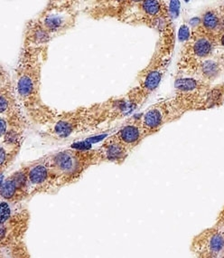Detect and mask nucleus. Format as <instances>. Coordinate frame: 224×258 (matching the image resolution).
Returning a JSON list of instances; mask_svg holds the SVG:
<instances>
[{
  "label": "nucleus",
  "instance_id": "nucleus-3",
  "mask_svg": "<svg viewBox=\"0 0 224 258\" xmlns=\"http://www.w3.org/2000/svg\"><path fill=\"white\" fill-rule=\"evenodd\" d=\"M224 103V84L200 92H175L172 98L153 104L140 117L145 134L151 136L166 124L178 120L191 111H207Z\"/></svg>",
  "mask_w": 224,
  "mask_h": 258
},
{
  "label": "nucleus",
  "instance_id": "nucleus-20",
  "mask_svg": "<svg viewBox=\"0 0 224 258\" xmlns=\"http://www.w3.org/2000/svg\"><path fill=\"white\" fill-rule=\"evenodd\" d=\"M214 227L224 232V205L221 210H220V213L218 215V217H217Z\"/></svg>",
  "mask_w": 224,
  "mask_h": 258
},
{
  "label": "nucleus",
  "instance_id": "nucleus-8",
  "mask_svg": "<svg viewBox=\"0 0 224 258\" xmlns=\"http://www.w3.org/2000/svg\"><path fill=\"white\" fill-rule=\"evenodd\" d=\"M216 49L215 37L208 34L200 25L195 26L180 52L176 77H191L199 63L214 54Z\"/></svg>",
  "mask_w": 224,
  "mask_h": 258
},
{
  "label": "nucleus",
  "instance_id": "nucleus-5",
  "mask_svg": "<svg viewBox=\"0 0 224 258\" xmlns=\"http://www.w3.org/2000/svg\"><path fill=\"white\" fill-rule=\"evenodd\" d=\"M156 49L147 67L138 75V85L124 94L130 111L143 105L159 85L170 63L175 49V33L173 22L168 23L160 31Z\"/></svg>",
  "mask_w": 224,
  "mask_h": 258
},
{
  "label": "nucleus",
  "instance_id": "nucleus-17",
  "mask_svg": "<svg viewBox=\"0 0 224 258\" xmlns=\"http://www.w3.org/2000/svg\"><path fill=\"white\" fill-rule=\"evenodd\" d=\"M214 85L208 84L204 81L200 80L195 77L182 76L175 77V92H200L211 89Z\"/></svg>",
  "mask_w": 224,
  "mask_h": 258
},
{
  "label": "nucleus",
  "instance_id": "nucleus-19",
  "mask_svg": "<svg viewBox=\"0 0 224 258\" xmlns=\"http://www.w3.org/2000/svg\"><path fill=\"white\" fill-rule=\"evenodd\" d=\"M12 209L10 203L8 201H2L1 202V225L9 222V219L12 218Z\"/></svg>",
  "mask_w": 224,
  "mask_h": 258
},
{
  "label": "nucleus",
  "instance_id": "nucleus-7",
  "mask_svg": "<svg viewBox=\"0 0 224 258\" xmlns=\"http://www.w3.org/2000/svg\"><path fill=\"white\" fill-rule=\"evenodd\" d=\"M54 186H63L80 178L91 165L101 162L99 150H63L45 156Z\"/></svg>",
  "mask_w": 224,
  "mask_h": 258
},
{
  "label": "nucleus",
  "instance_id": "nucleus-6",
  "mask_svg": "<svg viewBox=\"0 0 224 258\" xmlns=\"http://www.w3.org/2000/svg\"><path fill=\"white\" fill-rule=\"evenodd\" d=\"M79 1H50L36 18L28 21L24 30L23 45L44 46L76 25Z\"/></svg>",
  "mask_w": 224,
  "mask_h": 258
},
{
  "label": "nucleus",
  "instance_id": "nucleus-2",
  "mask_svg": "<svg viewBox=\"0 0 224 258\" xmlns=\"http://www.w3.org/2000/svg\"><path fill=\"white\" fill-rule=\"evenodd\" d=\"M130 112L124 95L111 97L89 106L59 112L54 121L45 127L43 135L54 141H64L80 134L94 133L123 119Z\"/></svg>",
  "mask_w": 224,
  "mask_h": 258
},
{
  "label": "nucleus",
  "instance_id": "nucleus-1",
  "mask_svg": "<svg viewBox=\"0 0 224 258\" xmlns=\"http://www.w3.org/2000/svg\"><path fill=\"white\" fill-rule=\"evenodd\" d=\"M48 45H22L15 68V88L23 110L32 124L47 127L58 111L42 99V69L47 58Z\"/></svg>",
  "mask_w": 224,
  "mask_h": 258
},
{
  "label": "nucleus",
  "instance_id": "nucleus-4",
  "mask_svg": "<svg viewBox=\"0 0 224 258\" xmlns=\"http://www.w3.org/2000/svg\"><path fill=\"white\" fill-rule=\"evenodd\" d=\"M84 12L94 19L114 18L132 26H145L160 33L172 21L169 6L161 0L93 1Z\"/></svg>",
  "mask_w": 224,
  "mask_h": 258
},
{
  "label": "nucleus",
  "instance_id": "nucleus-15",
  "mask_svg": "<svg viewBox=\"0 0 224 258\" xmlns=\"http://www.w3.org/2000/svg\"><path fill=\"white\" fill-rule=\"evenodd\" d=\"M223 71V63L221 62L220 54L214 53L200 62L191 77H195L212 85Z\"/></svg>",
  "mask_w": 224,
  "mask_h": 258
},
{
  "label": "nucleus",
  "instance_id": "nucleus-21",
  "mask_svg": "<svg viewBox=\"0 0 224 258\" xmlns=\"http://www.w3.org/2000/svg\"><path fill=\"white\" fill-rule=\"evenodd\" d=\"M219 258H224V251H223V253H222V254H220V256Z\"/></svg>",
  "mask_w": 224,
  "mask_h": 258
},
{
  "label": "nucleus",
  "instance_id": "nucleus-18",
  "mask_svg": "<svg viewBox=\"0 0 224 258\" xmlns=\"http://www.w3.org/2000/svg\"><path fill=\"white\" fill-rule=\"evenodd\" d=\"M23 143H1L0 146V167L1 172L4 173L5 170L13 163L17 156L21 150Z\"/></svg>",
  "mask_w": 224,
  "mask_h": 258
},
{
  "label": "nucleus",
  "instance_id": "nucleus-16",
  "mask_svg": "<svg viewBox=\"0 0 224 258\" xmlns=\"http://www.w3.org/2000/svg\"><path fill=\"white\" fill-rule=\"evenodd\" d=\"M199 25L208 34L217 38L224 28V9L222 5L217 8H210L203 11L200 18Z\"/></svg>",
  "mask_w": 224,
  "mask_h": 258
},
{
  "label": "nucleus",
  "instance_id": "nucleus-12",
  "mask_svg": "<svg viewBox=\"0 0 224 258\" xmlns=\"http://www.w3.org/2000/svg\"><path fill=\"white\" fill-rule=\"evenodd\" d=\"M27 167L30 195L36 192L46 191L50 187H54L52 172L45 158L37 160L35 163L27 165Z\"/></svg>",
  "mask_w": 224,
  "mask_h": 258
},
{
  "label": "nucleus",
  "instance_id": "nucleus-10",
  "mask_svg": "<svg viewBox=\"0 0 224 258\" xmlns=\"http://www.w3.org/2000/svg\"><path fill=\"white\" fill-rule=\"evenodd\" d=\"M26 114L18 100L14 78L1 64L0 69V116L11 117Z\"/></svg>",
  "mask_w": 224,
  "mask_h": 258
},
{
  "label": "nucleus",
  "instance_id": "nucleus-14",
  "mask_svg": "<svg viewBox=\"0 0 224 258\" xmlns=\"http://www.w3.org/2000/svg\"><path fill=\"white\" fill-rule=\"evenodd\" d=\"M98 150L101 162H111L115 164H122L131 152L120 143L114 134L106 139Z\"/></svg>",
  "mask_w": 224,
  "mask_h": 258
},
{
  "label": "nucleus",
  "instance_id": "nucleus-9",
  "mask_svg": "<svg viewBox=\"0 0 224 258\" xmlns=\"http://www.w3.org/2000/svg\"><path fill=\"white\" fill-rule=\"evenodd\" d=\"M192 249L196 258H219L224 251V232L213 227L193 239Z\"/></svg>",
  "mask_w": 224,
  "mask_h": 258
},
{
  "label": "nucleus",
  "instance_id": "nucleus-11",
  "mask_svg": "<svg viewBox=\"0 0 224 258\" xmlns=\"http://www.w3.org/2000/svg\"><path fill=\"white\" fill-rule=\"evenodd\" d=\"M27 165L15 171L1 182V199L9 203H18L30 195L27 178Z\"/></svg>",
  "mask_w": 224,
  "mask_h": 258
},
{
  "label": "nucleus",
  "instance_id": "nucleus-13",
  "mask_svg": "<svg viewBox=\"0 0 224 258\" xmlns=\"http://www.w3.org/2000/svg\"><path fill=\"white\" fill-rule=\"evenodd\" d=\"M114 135L130 152L147 138L139 116L126 121Z\"/></svg>",
  "mask_w": 224,
  "mask_h": 258
}]
</instances>
